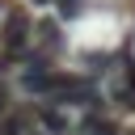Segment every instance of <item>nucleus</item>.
<instances>
[{
	"instance_id": "1",
	"label": "nucleus",
	"mask_w": 135,
	"mask_h": 135,
	"mask_svg": "<svg viewBox=\"0 0 135 135\" xmlns=\"http://www.w3.org/2000/svg\"><path fill=\"white\" fill-rule=\"evenodd\" d=\"M42 101L51 105H80V110H105V97L97 93V84L84 72H68V68H51L42 80Z\"/></svg>"
},
{
	"instance_id": "2",
	"label": "nucleus",
	"mask_w": 135,
	"mask_h": 135,
	"mask_svg": "<svg viewBox=\"0 0 135 135\" xmlns=\"http://www.w3.org/2000/svg\"><path fill=\"white\" fill-rule=\"evenodd\" d=\"M0 46H4L8 63H17L34 46V13L25 4H8L4 8V17H0Z\"/></svg>"
},
{
	"instance_id": "3",
	"label": "nucleus",
	"mask_w": 135,
	"mask_h": 135,
	"mask_svg": "<svg viewBox=\"0 0 135 135\" xmlns=\"http://www.w3.org/2000/svg\"><path fill=\"white\" fill-rule=\"evenodd\" d=\"M34 127H38L42 135H68V131H72V122H68L63 105H51V101L34 105Z\"/></svg>"
},
{
	"instance_id": "4",
	"label": "nucleus",
	"mask_w": 135,
	"mask_h": 135,
	"mask_svg": "<svg viewBox=\"0 0 135 135\" xmlns=\"http://www.w3.org/2000/svg\"><path fill=\"white\" fill-rule=\"evenodd\" d=\"M34 42L55 59L59 51H63V25L59 21H51V17H42V21H34Z\"/></svg>"
},
{
	"instance_id": "5",
	"label": "nucleus",
	"mask_w": 135,
	"mask_h": 135,
	"mask_svg": "<svg viewBox=\"0 0 135 135\" xmlns=\"http://www.w3.org/2000/svg\"><path fill=\"white\" fill-rule=\"evenodd\" d=\"M122 127L105 114V110H84L80 122H76V135H118Z\"/></svg>"
},
{
	"instance_id": "6",
	"label": "nucleus",
	"mask_w": 135,
	"mask_h": 135,
	"mask_svg": "<svg viewBox=\"0 0 135 135\" xmlns=\"http://www.w3.org/2000/svg\"><path fill=\"white\" fill-rule=\"evenodd\" d=\"M118 63V51H84V72L89 76H101Z\"/></svg>"
},
{
	"instance_id": "7",
	"label": "nucleus",
	"mask_w": 135,
	"mask_h": 135,
	"mask_svg": "<svg viewBox=\"0 0 135 135\" xmlns=\"http://www.w3.org/2000/svg\"><path fill=\"white\" fill-rule=\"evenodd\" d=\"M59 8V17H80V0H46Z\"/></svg>"
},
{
	"instance_id": "8",
	"label": "nucleus",
	"mask_w": 135,
	"mask_h": 135,
	"mask_svg": "<svg viewBox=\"0 0 135 135\" xmlns=\"http://www.w3.org/2000/svg\"><path fill=\"white\" fill-rule=\"evenodd\" d=\"M8 105H13V93H8V84H0V114H4Z\"/></svg>"
},
{
	"instance_id": "9",
	"label": "nucleus",
	"mask_w": 135,
	"mask_h": 135,
	"mask_svg": "<svg viewBox=\"0 0 135 135\" xmlns=\"http://www.w3.org/2000/svg\"><path fill=\"white\" fill-rule=\"evenodd\" d=\"M118 135H135V127H122V131H118Z\"/></svg>"
},
{
	"instance_id": "10",
	"label": "nucleus",
	"mask_w": 135,
	"mask_h": 135,
	"mask_svg": "<svg viewBox=\"0 0 135 135\" xmlns=\"http://www.w3.org/2000/svg\"><path fill=\"white\" fill-rule=\"evenodd\" d=\"M4 8H8V4H4V0H0V17H4Z\"/></svg>"
},
{
	"instance_id": "11",
	"label": "nucleus",
	"mask_w": 135,
	"mask_h": 135,
	"mask_svg": "<svg viewBox=\"0 0 135 135\" xmlns=\"http://www.w3.org/2000/svg\"><path fill=\"white\" fill-rule=\"evenodd\" d=\"M34 4H46V0H34Z\"/></svg>"
}]
</instances>
